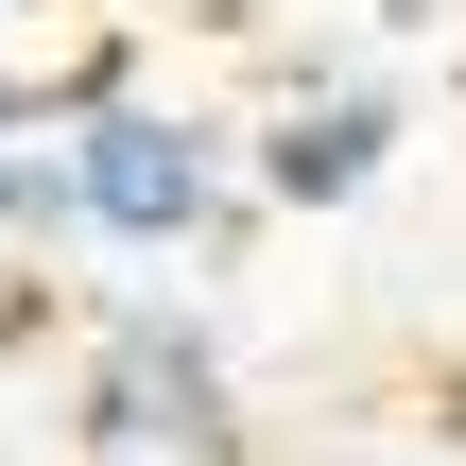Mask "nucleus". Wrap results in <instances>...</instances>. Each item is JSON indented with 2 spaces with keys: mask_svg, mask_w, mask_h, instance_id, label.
<instances>
[{
  "mask_svg": "<svg viewBox=\"0 0 466 466\" xmlns=\"http://www.w3.org/2000/svg\"><path fill=\"white\" fill-rule=\"evenodd\" d=\"M225 190H242L225 121H190V104H156V86H121V69L52 121V208H69L86 242H121V259L208 242V225H225Z\"/></svg>",
  "mask_w": 466,
  "mask_h": 466,
  "instance_id": "f257e3e1",
  "label": "nucleus"
},
{
  "mask_svg": "<svg viewBox=\"0 0 466 466\" xmlns=\"http://www.w3.org/2000/svg\"><path fill=\"white\" fill-rule=\"evenodd\" d=\"M86 432H104V466H208L225 432H242V380H225V346L173 311V294H138L104 346H86Z\"/></svg>",
  "mask_w": 466,
  "mask_h": 466,
  "instance_id": "f03ea898",
  "label": "nucleus"
},
{
  "mask_svg": "<svg viewBox=\"0 0 466 466\" xmlns=\"http://www.w3.org/2000/svg\"><path fill=\"white\" fill-rule=\"evenodd\" d=\"M380 173H398V86H294L242 138V190L259 208H363Z\"/></svg>",
  "mask_w": 466,
  "mask_h": 466,
  "instance_id": "7ed1b4c3",
  "label": "nucleus"
},
{
  "mask_svg": "<svg viewBox=\"0 0 466 466\" xmlns=\"http://www.w3.org/2000/svg\"><path fill=\"white\" fill-rule=\"evenodd\" d=\"M0 225H69L52 208V156H35V86L0 69Z\"/></svg>",
  "mask_w": 466,
  "mask_h": 466,
  "instance_id": "20e7f679",
  "label": "nucleus"
},
{
  "mask_svg": "<svg viewBox=\"0 0 466 466\" xmlns=\"http://www.w3.org/2000/svg\"><path fill=\"white\" fill-rule=\"evenodd\" d=\"M0 311H17V225H0Z\"/></svg>",
  "mask_w": 466,
  "mask_h": 466,
  "instance_id": "39448f33",
  "label": "nucleus"
},
{
  "mask_svg": "<svg viewBox=\"0 0 466 466\" xmlns=\"http://www.w3.org/2000/svg\"><path fill=\"white\" fill-rule=\"evenodd\" d=\"M0 17H17V0H0Z\"/></svg>",
  "mask_w": 466,
  "mask_h": 466,
  "instance_id": "423d86ee",
  "label": "nucleus"
}]
</instances>
